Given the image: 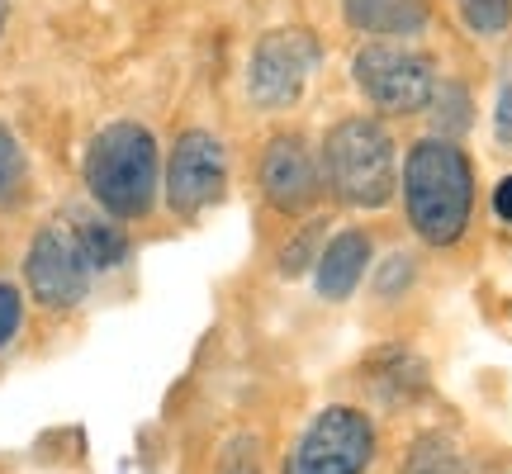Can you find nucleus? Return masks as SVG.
Segmentation results:
<instances>
[{
  "instance_id": "obj_19",
  "label": "nucleus",
  "mask_w": 512,
  "mask_h": 474,
  "mask_svg": "<svg viewBox=\"0 0 512 474\" xmlns=\"http://www.w3.org/2000/svg\"><path fill=\"white\" fill-rule=\"evenodd\" d=\"M498 143L512 147V86H503L498 95Z\"/></svg>"
},
{
  "instance_id": "obj_6",
  "label": "nucleus",
  "mask_w": 512,
  "mask_h": 474,
  "mask_svg": "<svg viewBox=\"0 0 512 474\" xmlns=\"http://www.w3.org/2000/svg\"><path fill=\"white\" fill-rule=\"evenodd\" d=\"M313 67H318V38L309 29H271L252 53L247 91L261 110H285L299 100Z\"/></svg>"
},
{
  "instance_id": "obj_5",
  "label": "nucleus",
  "mask_w": 512,
  "mask_h": 474,
  "mask_svg": "<svg viewBox=\"0 0 512 474\" xmlns=\"http://www.w3.org/2000/svg\"><path fill=\"white\" fill-rule=\"evenodd\" d=\"M351 67H356V86H361L384 114H418V110H427L432 95H437L432 57L413 53V48L366 43Z\"/></svg>"
},
{
  "instance_id": "obj_10",
  "label": "nucleus",
  "mask_w": 512,
  "mask_h": 474,
  "mask_svg": "<svg viewBox=\"0 0 512 474\" xmlns=\"http://www.w3.org/2000/svg\"><path fill=\"white\" fill-rule=\"evenodd\" d=\"M370 271V237L361 228H347V233H337L323 242V252L313 261V280H318V294L332 299V304H342L356 294V285L366 280Z\"/></svg>"
},
{
  "instance_id": "obj_20",
  "label": "nucleus",
  "mask_w": 512,
  "mask_h": 474,
  "mask_svg": "<svg viewBox=\"0 0 512 474\" xmlns=\"http://www.w3.org/2000/svg\"><path fill=\"white\" fill-rule=\"evenodd\" d=\"M494 214L503 223H512V176H503V181H498V190H494Z\"/></svg>"
},
{
  "instance_id": "obj_15",
  "label": "nucleus",
  "mask_w": 512,
  "mask_h": 474,
  "mask_svg": "<svg viewBox=\"0 0 512 474\" xmlns=\"http://www.w3.org/2000/svg\"><path fill=\"white\" fill-rule=\"evenodd\" d=\"M460 15L475 34H503L512 19V0H460Z\"/></svg>"
},
{
  "instance_id": "obj_18",
  "label": "nucleus",
  "mask_w": 512,
  "mask_h": 474,
  "mask_svg": "<svg viewBox=\"0 0 512 474\" xmlns=\"http://www.w3.org/2000/svg\"><path fill=\"white\" fill-rule=\"evenodd\" d=\"M223 474H261L256 470V441L238 437L228 451H223Z\"/></svg>"
},
{
  "instance_id": "obj_8",
  "label": "nucleus",
  "mask_w": 512,
  "mask_h": 474,
  "mask_svg": "<svg viewBox=\"0 0 512 474\" xmlns=\"http://www.w3.org/2000/svg\"><path fill=\"white\" fill-rule=\"evenodd\" d=\"M24 280L43 309H76L91 285V266L76 247L72 228H38L24 256Z\"/></svg>"
},
{
  "instance_id": "obj_1",
  "label": "nucleus",
  "mask_w": 512,
  "mask_h": 474,
  "mask_svg": "<svg viewBox=\"0 0 512 474\" xmlns=\"http://www.w3.org/2000/svg\"><path fill=\"white\" fill-rule=\"evenodd\" d=\"M403 204L408 223L427 247H451L470 228L475 171L451 138H422L403 162Z\"/></svg>"
},
{
  "instance_id": "obj_17",
  "label": "nucleus",
  "mask_w": 512,
  "mask_h": 474,
  "mask_svg": "<svg viewBox=\"0 0 512 474\" xmlns=\"http://www.w3.org/2000/svg\"><path fill=\"white\" fill-rule=\"evenodd\" d=\"M19 323H24V294L15 285H0V347L15 342Z\"/></svg>"
},
{
  "instance_id": "obj_14",
  "label": "nucleus",
  "mask_w": 512,
  "mask_h": 474,
  "mask_svg": "<svg viewBox=\"0 0 512 474\" xmlns=\"http://www.w3.org/2000/svg\"><path fill=\"white\" fill-rule=\"evenodd\" d=\"M29 181V162H24V147L15 143V133L0 124V204H10L24 195Z\"/></svg>"
},
{
  "instance_id": "obj_11",
  "label": "nucleus",
  "mask_w": 512,
  "mask_h": 474,
  "mask_svg": "<svg viewBox=\"0 0 512 474\" xmlns=\"http://www.w3.org/2000/svg\"><path fill=\"white\" fill-rule=\"evenodd\" d=\"M347 19L361 34H422L427 0H347Z\"/></svg>"
},
{
  "instance_id": "obj_3",
  "label": "nucleus",
  "mask_w": 512,
  "mask_h": 474,
  "mask_svg": "<svg viewBox=\"0 0 512 474\" xmlns=\"http://www.w3.org/2000/svg\"><path fill=\"white\" fill-rule=\"evenodd\" d=\"M86 185L114 219H143L157 200V138L143 124H110L86 152Z\"/></svg>"
},
{
  "instance_id": "obj_7",
  "label": "nucleus",
  "mask_w": 512,
  "mask_h": 474,
  "mask_svg": "<svg viewBox=\"0 0 512 474\" xmlns=\"http://www.w3.org/2000/svg\"><path fill=\"white\" fill-rule=\"evenodd\" d=\"M228 185V157H223V143L204 128H190L181 133V143L171 147V162H166V204L171 214L181 219H195L209 204L223 195Z\"/></svg>"
},
{
  "instance_id": "obj_12",
  "label": "nucleus",
  "mask_w": 512,
  "mask_h": 474,
  "mask_svg": "<svg viewBox=\"0 0 512 474\" xmlns=\"http://www.w3.org/2000/svg\"><path fill=\"white\" fill-rule=\"evenodd\" d=\"M76 247H81L91 271H114L128 256V237L110 219H86V223H76Z\"/></svg>"
},
{
  "instance_id": "obj_16",
  "label": "nucleus",
  "mask_w": 512,
  "mask_h": 474,
  "mask_svg": "<svg viewBox=\"0 0 512 474\" xmlns=\"http://www.w3.org/2000/svg\"><path fill=\"white\" fill-rule=\"evenodd\" d=\"M318 252H323L318 228H304V233H299L290 247H285V256H280V271H285V275H299L304 266H309V261H318Z\"/></svg>"
},
{
  "instance_id": "obj_21",
  "label": "nucleus",
  "mask_w": 512,
  "mask_h": 474,
  "mask_svg": "<svg viewBox=\"0 0 512 474\" xmlns=\"http://www.w3.org/2000/svg\"><path fill=\"white\" fill-rule=\"evenodd\" d=\"M0 29H5V0H0Z\"/></svg>"
},
{
  "instance_id": "obj_13",
  "label": "nucleus",
  "mask_w": 512,
  "mask_h": 474,
  "mask_svg": "<svg viewBox=\"0 0 512 474\" xmlns=\"http://www.w3.org/2000/svg\"><path fill=\"white\" fill-rule=\"evenodd\" d=\"M465 465H460V451L451 437H418L413 441V451H408V460H403V474H460Z\"/></svg>"
},
{
  "instance_id": "obj_9",
  "label": "nucleus",
  "mask_w": 512,
  "mask_h": 474,
  "mask_svg": "<svg viewBox=\"0 0 512 474\" xmlns=\"http://www.w3.org/2000/svg\"><path fill=\"white\" fill-rule=\"evenodd\" d=\"M261 190L280 214H304L309 209L313 195L323 190V176H318L304 138H271L266 157H261Z\"/></svg>"
},
{
  "instance_id": "obj_2",
  "label": "nucleus",
  "mask_w": 512,
  "mask_h": 474,
  "mask_svg": "<svg viewBox=\"0 0 512 474\" xmlns=\"http://www.w3.org/2000/svg\"><path fill=\"white\" fill-rule=\"evenodd\" d=\"M323 181L351 209H380L394 200L399 185V157L389 128L356 114L328 128L323 138Z\"/></svg>"
},
{
  "instance_id": "obj_4",
  "label": "nucleus",
  "mask_w": 512,
  "mask_h": 474,
  "mask_svg": "<svg viewBox=\"0 0 512 474\" xmlns=\"http://www.w3.org/2000/svg\"><path fill=\"white\" fill-rule=\"evenodd\" d=\"M375 460V422L361 408L332 403L299 432L285 474H366Z\"/></svg>"
}]
</instances>
